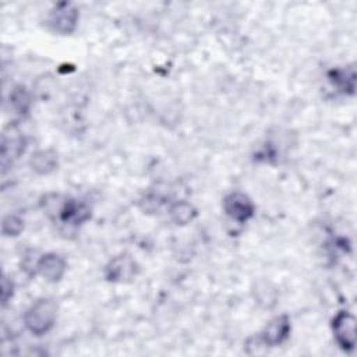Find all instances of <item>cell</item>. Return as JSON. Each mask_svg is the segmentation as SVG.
<instances>
[{
	"label": "cell",
	"mask_w": 357,
	"mask_h": 357,
	"mask_svg": "<svg viewBox=\"0 0 357 357\" xmlns=\"http://www.w3.org/2000/svg\"><path fill=\"white\" fill-rule=\"evenodd\" d=\"M56 317V303L52 298H39L25 311L24 324L32 335L42 336L54 326Z\"/></svg>",
	"instance_id": "6da1fadb"
},
{
	"label": "cell",
	"mask_w": 357,
	"mask_h": 357,
	"mask_svg": "<svg viewBox=\"0 0 357 357\" xmlns=\"http://www.w3.org/2000/svg\"><path fill=\"white\" fill-rule=\"evenodd\" d=\"M290 335V319L287 315H279L271 319L258 335V340L266 347L282 344Z\"/></svg>",
	"instance_id": "5b68a950"
},
{
	"label": "cell",
	"mask_w": 357,
	"mask_h": 357,
	"mask_svg": "<svg viewBox=\"0 0 357 357\" xmlns=\"http://www.w3.org/2000/svg\"><path fill=\"white\" fill-rule=\"evenodd\" d=\"M138 266L135 261L127 255L121 254L119 257H114L106 266L105 276L109 282H117V283H126L132 280L137 276Z\"/></svg>",
	"instance_id": "8992f818"
},
{
	"label": "cell",
	"mask_w": 357,
	"mask_h": 357,
	"mask_svg": "<svg viewBox=\"0 0 357 357\" xmlns=\"http://www.w3.org/2000/svg\"><path fill=\"white\" fill-rule=\"evenodd\" d=\"M35 268H36L38 273L42 278H45L47 282L56 283V282L61 280V278L64 276V273L67 271V264H66V259L63 257H60L59 254L47 252V254H43L42 257H39Z\"/></svg>",
	"instance_id": "52a82bcc"
},
{
	"label": "cell",
	"mask_w": 357,
	"mask_h": 357,
	"mask_svg": "<svg viewBox=\"0 0 357 357\" xmlns=\"http://www.w3.org/2000/svg\"><path fill=\"white\" fill-rule=\"evenodd\" d=\"M11 103H13L14 109L17 110V113L25 114L28 112V109H29V96H28L25 88H18L13 92Z\"/></svg>",
	"instance_id": "8fae6325"
},
{
	"label": "cell",
	"mask_w": 357,
	"mask_h": 357,
	"mask_svg": "<svg viewBox=\"0 0 357 357\" xmlns=\"http://www.w3.org/2000/svg\"><path fill=\"white\" fill-rule=\"evenodd\" d=\"M328 78L332 82V85L337 88V91H342L343 93H350V95L354 93L356 73L353 67L331 70Z\"/></svg>",
	"instance_id": "9c48e42d"
},
{
	"label": "cell",
	"mask_w": 357,
	"mask_h": 357,
	"mask_svg": "<svg viewBox=\"0 0 357 357\" xmlns=\"http://www.w3.org/2000/svg\"><path fill=\"white\" fill-rule=\"evenodd\" d=\"M24 227V222L18 216H8L3 222V233L6 236H18Z\"/></svg>",
	"instance_id": "7c38bea8"
},
{
	"label": "cell",
	"mask_w": 357,
	"mask_h": 357,
	"mask_svg": "<svg viewBox=\"0 0 357 357\" xmlns=\"http://www.w3.org/2000/svg\"><path fill=\"white\" fill-rule=\"evenodd\" d=\"M225 213L237 223H245L254 216L255 206L248 195L240 191L230 192L223 199Z\"/></svg>",
	"instance_id": "277c9868"
},
{
	"label": "cell",
	"mask_w": 357,
	"mask_h": 357,
	"mask_svg": "<svg viewBox=\"0 0 357 357\" xmlns=\"http://www.w3.org/2000/svg\"><path fill=\"white\" fill-rule=\"evenodd\" d=\"M332 332L337 346L343 351L356 347V318L349 311H339L332 319Z\"/></svg>",
	"instance_id": "7a4b0ae2"
},
{
	"label": "cell",
	"mask_w": 357,
	"mask_h": 357,
	"mask_svg": "<svg viewBox=\"0 0 357 357\" xmlns=\"http://www.w3.org/2000/svg\"><path fill=\"white\" fill-rule=\"evenodd\" d=\"M31 169L38 174H49L57 169V153L52 149H40L29 159Z\"/></svg>",
	"instance_id": "ba28073f"
},
{
	"label": "cell",
	"mask_w": 357,
	"mask_h": 357,
	"mask_svg": "<svg viewBox=\"0 0 357 357\" xmlns=\"http://www.w3.org/2000/svg\"><path fill=\"white\" fill-rule=\"evenodd\" d=\"M1 301H3V305L7 304V301L13 297V283L7 280V278H3V283H1Z\"/></svg>",
	"instance_id": "4fadbf2b"
},
{
	"label": "cell",
	"mask_w": 357,
	"mask_h": 357,
	"mask_svg": "<svg viewBox=\"0 0 357 357\" xmlns=\"http://www.w3.org/2000/svg\"><path fill=\"white\" fill-rule=\"evenodd\" d=\"M170 216H172V220L177 225H185V223H190L194 216H195V209L191 204L188 202H176L172 208H170Z\"/></svg>",
	"instance_id": "30bf717a"
},
{
	"label": "cell",
	"mask_w": 357,
	"mask_h": 357,
	"mask_svg": "<svg viewBox=\"0 0 357 357\" xmlns=\"http://www.w3.org/2000/svg\"><path fill=\"white\" fill-rule=\"evenodd\" d=\"M78 10L71 3H59L47 18L49 28L59 35H70L78 22Z\"/></svg>",
	"instance_id": "3957f363"
}]
</instances>
